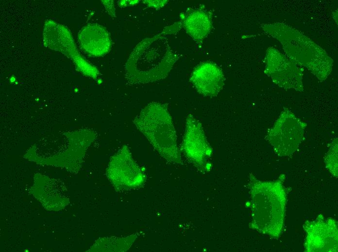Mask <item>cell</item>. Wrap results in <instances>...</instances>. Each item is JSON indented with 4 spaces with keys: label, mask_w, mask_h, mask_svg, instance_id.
Returning a JSON list of instances; mask_svg holds the SVG:
<instances>
[{
    "label": "cell",
    "mask_w": 338,
    "mask_h": 252,
    "mask_svg": "<svg viewBox=\"0 0 338 252\" xmlns=\"http://www.w3.org/2000/svg\"><path fill=\"white\" fill-rule=\"evenodd\" d=\"M282 180L262 181L249 176L250 227L273 237L279 236L284 223L286 197Z\"/></svg>",
    "instance_id": "obj_1"
},
{
    "label": "cell",
    "mask_w": 338,
    "mask_h": 252,
    "mask_svg": "<svg viewBox=\"0 0 338 252\" xmlns=\"http://www.w3.org/2000/svg\"><path fill=\"white\" fill-rule=\"evenodd\" d=\"M133 123L167 162L183 164L172 119L165 104L149 103L135 118Z\"/></svg>",
    "instance_id": "obj_2"
},
{
    "label": "cell",
    "mask_w": 338,
    "mask_h": 252,
    "mask_svg": "<svg viewBox=\"0 0 338 252\" xmlns=\"http://www.w3.org/2000/svg\"><path fill=\"white\" fill-rule=\"evenodd\" d=\"M307 124L288 110L282 111L268 129L266 140L280 157L289 156L298 148Z\"/></svg>",
    "instance_id": "obj_3"
},
{
    "label": "cell",
    "mask_w": 338,
    "mask_h": 252,
    "mask_svg": "<svg viewBox=\"0 0 338 252\" xmlns=\"http://www.w3.org/2000/svg\"><path fill=\"white\" fill-rule=\"evenodd\" d=\"M181 150L186 159L199 172L205 173L212 168L213 150L207 141L202 124L189 114L186 117Z\"/></svg>",
    "instance_id": "obj_4"
},
{
    "label": "cell",
    "mask_w": 338,
    "mask_h": 252,
    "mask_svg": "<svg viewBox=\"0 0 338 252\" xmlns=\"http://www.w3.org/2000/svg\"><path fill=\"white\" fill-rule=\"evenodd\" d=\"M107 173L119 191L141 188L146 180L145 170L134 159L130 148L124 145L112 157Z\"/></svg>",
    "instance_id": "obj_5"
},
{
    "label": "cell",
    "mask_w": 338,
    "mask_h": 252,
    "mask_svg": "<svg viewBox=\"0 0 338 252\" xmlns=\"http://www.w3.org/2000/svg\"><path fill=\"white\" fill-rule=\"evenodd\" d=\"M306 252H337L338 227L333 219L318 218L304 226Z\"/></svg>",
    "instance_id": "obj_6"
},
{
    "label": "cell",
    "mask_w": 338,
    "mask_h": 252,
    "mask_svg": "<svg viewBox=\"0 0 338 252\" xmlns=\"http://www.w3.org/2000/svg\"><path fill=\"white\" fill-rule=\"evenodd\" d=\"M189 81L199 94L215 97L223 88L224 77L221 69L217 64L207 62L195 68Z\"/></svg>",
    "instance_id": "obj_7"
},
{
    "label": "cell",
    "mask_w": 338,
    "mask_h": 252,
    "mask_svg": "<svg viewBox=\"0 0 338 252\" xmlns=\"http://www.w3.org/2000/svg\"><path fill=\"white\" fill-rule=\"evenodd\" d=\"M79 42L83 50L93 57H100L108 53L112 40L107 31L97 24H88L80 31Z\"/></svg>",
    "instance_id": "obj_8"
},
{
    "label": "cell",
    "mask_w": 338,
    "mask_h": 252,
    "mask_svg": "<svg viewBox=\"0 0 338 252\" xmlns=\"http://www.w3.org/2000/svg\"><path fill=\"white\" fill-rule=\"evenodd\" d=\"M181 23L186 33L196 42H202L210 33L211 13L204 8L188 9L180 14Z\"/></svg>",
    "instance_id": "obj_9"
},
{
    "label": "cell",
    "mask_w": 338,
    "mask_h": 252,
    "mask_svg": "<svg viewBox=\"0 0 338 252\" xmlns=\"http://www.w3.org/2000/svg\"><path fill=\"white\" fill-rule=\"evenodd\" d=\"M265 72L280 87L294 89L298 91L303 90L302 71L286 59L284 64L268 63Z\"/></svg>",
    "instance_id": "obj_10"
},
{
    "label": "cell",
    "mask_w": 338,
    "mask_h": 252,
    "mask_svg": "<svg viewBox=\"0 0 338 252\" xmlns=\"http://www.w3.org/2000/svg\"><path fill=\"white\" fill-rule=\"evenodd\" d=\"M326 166L335 177H338V139L333 140L325 158Z\"/></svg>",
    "instance_id": "obj_11"
},
{
    "label": "cell",
    "mask_w": 338,
    "mask_h": 252,
    "mask_svg": "<svg viewBox=\"0 0 338 252\" xmlns=\"http://www.w3.org/2000/svg\"><path fill=\"white\" fill-rule=\"evenodd\" d=\"M143 2L149 7L159 8L164 6L167 0H144Z\"/></svg>",
    "instance_id": "obj_12"
},
{
    "label": "cell",
    "mask_w": 338,
    "mask_h": 252,
    "mask_svg": "<svg viewBox=\"0 0 338 252\" xmlns=\"http://www.w3.org/2000/svg\"><path fill=\"white\" fill-rule=\"evenodd\" d=\"M106 2H104L107 5H105V6H107L106 9L108 10V12L109 13V14H110L112 16H115V8L114 6V3L113 1L112 0H106Z\"/></svg>",
    "instance_id": "obj_13"
},
{
    "label": "cell",
    "mask_w": 338,
    "mask_h": 252,
    "mask_svg": "<svg viewBox=\"0 0 338 252\" xmlns=\"http://www.w3.org/2000/svg\"><path fill=\"white\" fill-rule=\"evenodd\" d=\"M129 0H120V2L119 1V6H123V7H125L128 5H133L134 4H135L136 3L138 2V0H130V2H129Z\"/></svg>",
    "instance_id": "obj_14"
}]
</instances>
